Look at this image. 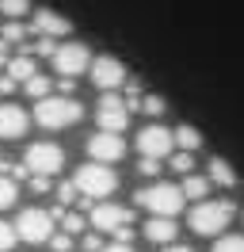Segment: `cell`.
I'll return each instance as SVG.
<instances>
[{"mask_svg":"<svg viewBox=\"0 0 244 252\" xmlns=\"http://www.w3.org/2000/svg\"><path fill=\"white\" fill-rule=\"evenodd\" d=\"M88 65H92V54L84 42H65V46L54 50V69L61 77H80V73H88Z\"/></svg>","mask_w":244,"mask_h":252,"instance_id":"8","label":"cell"},{"mask_svg":"<svg viewBox=\"0 0 244 252\" xmlns=\"http://www.w3.org/2000/svg\"><path fill=\"white\" fill-rule=\"evenodd\" d=\"M12 88H15V80H12V77H0V92H12Z\"/></svg>","mask_w":244,"mask_h":252,"instance_id":"37","label":"cell"},{"mask_svg":"<svg viewBox=\"0 0 244 252\" xmlns=\"http://www.w3.org/2000/svg\"><path fill=\"white\" fill-rule=\"evenodd\" d=\"M84 119V107L76 103L73 95H46L34 103V123L46 126V130H65Z\"/></svg>","mask_w":244,"mask_h":252,"instance_id":"1","label":"cell"},{"mask_svg":"<svg viewBox=\"0 0 244 252\" xmlns=\"http://www.w3.org/2000/svg\"><path fill=\"white\" fill-rule=\"evenodd\" d=\"M76 180H65V184H61L58 188V199H61V206H69V203H76Z\"/></svg>","mask_w":244,"mask_h":252,"instance_id":"27","label":"cell"},{"mask_svg":"<svg viewBox=\"0 0 244 252\" xmlns=\"http://www.w3.org/2000/svg\"><path fill=\"white\" fill-rule=\"evenodd\" d=\"M88 73H92V84L103 88V92H115V88L126 84V65H122L119 58H107V54L103 58H92Z\"/></svg>","mask_w":244,"mask_h":252,"instance_id":"9","label":"cell"},{"mask_svg":"<svg viewBox=\"0 0 244 252\" xmlns=\"http://www.w3.org/2000/svg\"><path fill=\"white\" fill-rule=\"evenodd\" d=\"M0 65L8 69V38H0Z\"/></svg>","mask_w":244,"mask_h":252,"instance_id":"36","label":"cell"},{"mask_svg":"<svg viewBox=\"0 0 244 252\" xmlns=\"http://www.w3.org/2000/svg\"><path fill=\"white\" fill-rule=\"evenodd\" d=\"M34 73H38V69H34V58H30V54H19V58L8 62V77L12 80H30Z\"/></svg>","mask_w":244,"mask_h":252,"instance_id":"18","label":"cell"},{"mask_svg":"<svg viewBox=\"0 0 244 252\" xmlns=\"http://www.w3.org/2000/svg\"><path fill=\"white\" fill-rule=\"evenodd\" d=\"M54 214L50 210H23L15 218V229H19V241H30V245H42L54 237Z\"/></svg>","mask_w":244,"mask_h":252,"instance_id":"5","label":"cell"},{"mask_svg":"<svg viewBox=\"0 0 244 252\" xmlns=\"http://www.w3.org/2000/svg\"><path fill=\"white\" fill-rule=\"evenodd\" d=\"M214 252H244V237H217V245H214Z\"/></svg>","mask_w":244,"mask_h":252,"instance_id":"26","label":"cell"},{"mask_svg":"<svg viewBox=\"0 0 244 252\" xmlns=\"http://www.w3.org/2000/svg\"><path fill=\"white\" fill-rule=\"evenodd\" d=\"M145 237L156 245H172L176 241V221L168 214H152V221H145Z\"/></svg>","mask_w":244,"mask_h":252,"instance_id":"15","label":"cell"},{"mask_svg":"<svg viewBox=\"0 0 244 252\" xmlns=\"http://www.w3.org/2000/svg\"><path fill=\"white\" fill-rule=\"evenodd\" d=\"M50 249L54 252H69L73 249V233H69V229H65V233H54L50 237Z\"/></svg>","mask_w":244,"mask_h":252,"instance_id":"28","label":"cell"},{"mask_svg":"<svg viewBox=\"0 0 244 252\" xmlns=\"http://www.w3.org/2000/svg\"><path fill=\"white\" fill-rule=\"evenodd\" d=\"M183 203H187L183 188L168 184V180H160V184H149V188L137 191V206H145V210H152V214H168V218H176V214L183 210Z\"/></svg>","mask_w":244,"mask_h":252,"instance_id":"3","label":"cell"},{"mask_svg":"<svg viewBox=\"0 0 244 252\" xmlns=\"http://www.w3.org/2000/svg\"><path fill=\"white\" fill-rule=\"evenodd\" d=\"M15 199H19V188L12 184V176L4 172V176H0V210H8Z\"/></svg>","mask_w":244,"mask_h":252,"instance_id":"21","label":"cell"},{"mask_svg":"<svg viewBox=\"0 0 244 252\" xmlns=\"http://www.w3.org/2000/svg\"><path fill=\"white\" fill-rule=\"evenodd\" d=\"M30 191H34V195H42V191H50V176H30Z\"/></svg>","mask_w":244,"mask_h":252,"instance_id":"32","label":"cell"},{"mask_svg":"<svg viewBox=\"0 0 244 252\" xmlns=\"http://www.w3.org/2000/svg\"><path fill=\"white\" fill-rule=\"evenodd\" d=\"M137 168H141L145 176H156V172H160V164H156V157H141V164H137Z\"/></svg>","mask_w":244,"mask_h":252,"instance_id":"33","label":"cell"},{"mask_svg":"<svg viewBox=\"0 0 244 252\" xmlns=\"http://www.w3.org/2000/svg\"><path fill=\"white\" fill-rule=\"evenodd\" d=\"M15 237H19V229H15V221H0V252L15 249Z\"/></svg>","mask_w":244,"mask_h":252,"instance_id":"24","label":"cell"},{"mask_svg":"<svg viewBox=\"0 0 244 252\" xmlns=\"http://www.w3.org/2000/svg\"><path fill=\"white\" fill-rule=\"evenodd\" d=\"M88 153H92V160L115 164V160L126 157V142H122V134H115V130H99V134L88 138Z\"/></svg>","mask_w":244,"mask_h":252,"instance_id":"11","label":"cell"},{"mask_svg":"<svg viewBox=\"0 0 244 252\" xmlns=\"http://www.w3.org/2000/svg\"><path fill=\"white\" fill-rule=\"evenodd\" d=\"M0 38H8V42H23V38H27V27H23L19 19H8V23H4V34H0Z\"/></svg>","mask_w":244,"mask_h":252,"instance_id":"25","label":"cell"},{"mask_svg":"<svg viewBox=\"0 0 244 252\" xmlns=\"http://www.w3.org/2000/svg\"><path fill=\"white\" fill-rule=\"evenodd\" d=\"M103 252H134L130 241H115V245H103Z\"/></svg>","mask_w":244,"mask_h":252,"instance_id":"34","label":"cell"},{"mask_svg":"<svg viewBox=\"0 0 244 252\" xmlns=\"http://www.w3.org/2000/svg\"><path fill=\"white\" fill-rule=\"evenodd\" d=\"M195 168V157H191V149H180V153H172V172H191Z\"/></svg>","mask_w":244,"mask_h":252,"instance_id":"23","label":"cell"},{"mask_svg":"<svg viewBox=\"0 0 244 252\" xmlns=\"http://www.w3.org/2000/svg\"><path fill=\"white\" fill-rule=\"evenodd\" d=\"M73 180H76V188H80V195H88V199H103V195H111V191L119 188V176L111 172V164H103V160L84 164Z\"/></svg>","mask_w":244,"mask_h":252,"instance_id":"4","label":"cell"},{"mask_svg":"<svg viewBox=\"0 0 244 252\" xmlns=\"http://www.w3.org/2000/svg\"><path fill=\"white\" fill-rule=\"evenodd\" d=\"M34 31L38 34H50V38H65V34L73 31V23L58 12H50V8H38L34 12Z\"/></svg>","mask_w":244,"mask_h":252,"instance_id":"14","label":"cell"},{"mask_svg":"<svg viewBox=\"0 0 244 252\" xmlns=\"http://www.w3.org/2000/svg\"><path fill=\"white\" fill-rule=\"evenodd\" d=\"M134 214L126 210V206H115V203H95L92 206V225L99 229V233H115L122 225H130Z\"/></svg>","mask_w":244,"mask_h":252,"instance_id":"12","label":"cell"},{"mask_svg":"<svg viewBox=\"0 0 244 252\" xmlns=\"http://www.w3.org/2000/svg\"><path fill=\"white\" fill-rule=\"evenodd\" d=\"M210 180L221 184V188H233V184H237V172H233V164H229L225 157H214L210 160Z\"/></svg>","mask_w":244,"mask_h":252,"instance_id":"17","label":"cell"},{"mask_svg":"<svg viewBox=\"0 0 244 252\" xmlns=\"http://www.w3.org/2000/svg\"><path fill=\"white\" fill-rule=\"evenodd\" d=\"M164 252H191V249H187V245H168Z\"/></svg>","mask_w":244,"mask_h":252,"instance_id":"38","label":"cell"},{"mask_svg":"<svg viewBox=\"0 0 244 252\" xmlns=\"http://www.w3.org/2000/svg\"><path fill=\"white\" fill-rule=\"evenodd\" d=\"M84 249L88 252H103V241H99V237H84Z\"/></svg>","mask_w":244,"mask_h":252,"instance_id":"35","label":"cell"},{"mask_svg":"<svg viewBox=\"0 0 244 252\" xmlns=\"http://www.w3.org/2000/svg\"><path fill=\"white\" fill-rule=\"evenodd\" d=\"M176 145L195 153V149H202V134H198L195 126H176Z\"/></svg>","mask_w":244,"mask_h":252,"instance_id":"19","label":"cell"},{"mask_svg":"<svg viewBox=\"0 0 244 252\" xmlns=\"http://www.w3.org/2000/svg\"><path fill=\"white\" fill-rule=\"evenodd\" d=\"M233 214H237V206L229 203V199H202L191 210V229L198 237H217L233 221Z\"/></svg>","mask_w":244,"mask_h":252,"instance_id":"2","label":"cell"},{"mask_svg":"<svg viewBox=\"0 0 244 252\" xmlns=\"http://www.w3.org/2000/svg\"><path fill=\"white\" fill-rule=\"evenodd\" d=\"M23 92H27L30 99H46V95H50V80H46L42 73H34L30 80H23Z\"/></svg>","mask_w":244,"mask_h":252,"instance_id":"20","label":"cell"},{"mask_svg":"<svg viewBox=\"0 0 244 252\" xmlns=\"http://www.w3.org/2000/svg\"><path fill=\"white\" fill-rule=\"evenodd\" d=\"M61 225H65L69 233H80V229H84V218H80V214H61Z\"/></svg>","mask_w":244,"mask_h":252,"instance_id":"31","label":"cell"},{"mask_svg":"<svg viewBox=\"0 0 244 252\" xmlns=\"http://www.w3.org/2000/svg\"><path fill=\"white\" fill-rule=\"evenodd\" d=\"M210 188H214L210 176H191L187 172V180H183V195H187V199H198V203L210 195Z\"/></svg>","mask_w":244,"mask_h":252,"instance_id":"16","label":"cell"},{"mask_svg":"<svg viewBox=\"0 0 244 252\" xmlns=\"http://www.w3.org/2000/svg\"><path fill=\"white\" fill-rule=\"evenodd\" d=\"M172 145H176V130H168V126H145L141 134H137V153L141 157H168L172 153Z\"/></svg>","mask_w":244,"mask_h":252,"instance_id":"10","label":"cell"},{"mask_svg":"<svg viewBox=\"0 0 244 252\" xmlns=\"http://www.w3.org/2000/svg\"><path fill=\"white\" fill-rule=\"evenodd\" d=\"M141 107H145V115H164V99L160 95H145Z\"/></svg>","mask_w":244,"mask_h":252,"instance_id":"29","label":"cell"},{"mask_svg":"<svg viewBox=\"0 0 244 252\" xmlns=\"http://www.w3.org/2000/svg\"><path fill=\"white\" fill-rule=\"evenodd\" d=\"M23 164H27L30 172H38V176H58L61 164H65V153H61V145H54V142H34L27 149Z\"/></svg>","mask_w":244,"mask_h":252,"instance_id":"6","label":"cell"},{"mask_svg":"<svg viewBox=\"0 0 244 252\" xmlns=\"http://www.w3.org/2000/svg\"><path fill=\"white\" fill-rule=\"evenodd\" d=\"M54 50H58V42H54L50 34H42V38H38V42L30 46V54H50V58H54Z\"/></svg>","mask_w":244,"mask_h":252,"instance_id":"30","label":"cell"},{"mask_svg":"<svg viewBox=\"0 0 244 252\" xmlns=\"http://www.w3.org/2000/svg\"><path fill=\"white\" fill-rule=\"evenodd\" d=\"M27 111L15 103H0V138H23L27 134Z\"/></svg>","mask_w":244,"mask_h":252,"instance_id":"13","label":"cell"},{"mask_svg":"<svg viewBox=\"0 0 244 252\" xmlns=\"http://www.w3.org/2000/svg\"><path fill=\"white\" fill-rule=\"evenodd\" d=\"M95 119H99V130L122 134V130L130 126V103H126L122 95H115V92H103L99 107H95Z\"/></svg>","mask_w":244,"mask_h":252,"instance_id":"7","label":"cell"},{"mask_svg":"<svg viewBox=\"0 0 244 252\" xmlns=\"http://www.w3.org/2000/svg\"><path fill=\"white\" fill-rule=\"evenodd\" d=\"M0 12L8 19H23L30 12V0H0Z\"/></svg>","mask_w":244,"mask_h":252,"instance_id":"22","label":"cell"}]
</instances>
